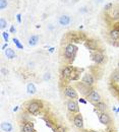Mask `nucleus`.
I'll return each instance as SVG.
<instances>
[{
	"label": "nucleus",
	"instance_id": "obj_4",
	"mask_svg": "<svg viewBox=\"0 0 119 132\" xmlns=\"http://www.w3.org/2000/svg\"><path fill=\"white\" fill-rule=\"evenodd\" d=\"M98 118H99L100 123L103 125L109 126L111 124V117L106 112H98Z\"/></svg>",
	"mask_w": 119,
	"mask_h": 132
},
{
	"label": "nucleus",
	"instance_id": "obj_35",
	"mask_svg": "<svg viewBox=\"0 0 119 132\" xmlns=\"http://www.w3.org/2000/svg\"><path fill=\"white\" fill-rule=\"evenodd\" d=\"M9 32H10V33H16V27H14V25H11V26H10Z\"/></svg>",
	"mask_w": 119,
	"mask_h": 132
},
{
	"label": "nucleus",
	"instance_id": "obj_1",
	"mask_svg": "<svg viewBox=\"0 0 119 132\" xmlns=\"http://www.w3.org/2000/svg\"><path fill=\"white\" fill-rule=\"evenodd\" d=\"M78 46L74 45L73 43H69L66 45L64 49V59L68 64H71L74 61L78 54Z\"/></svg>",
	"mask_w": 119,
	"mask_h": 132
},
{
	"label": "nucleus",
	"instance_id": "obj_5",
	"mask_svg": "<svg viewBox=\"0 0 119 132\" xmlns=\"http://www.w3.org/2000/svg\"><path fill=\"white\" fill-rule=\"evenodd\" d=\"M66 107H67V110L72 113V114H76V113H80V107H78V103L74 100H69L67 101L66 103Z\"/></svg>",
	"mask_w": 119,
	"mask_h": 132
},
{
	"label": "nucleus",
	"instance_id": "obj_38",
	"mask_svg": "<svg viewBox=\"0 0 119 132\" xmlns=\"http://www.w3.org/2000/svg\"><path fill=\"white\" fill-rule=\"evenodd\" d=\"M80 11H82V12H86L88 10H86V7H82V8L80 9Z\"/></svg>",
	"mask_w": 119,
	"mask_h": 132
},
{
	"label": "nucleus",
	"instance_id": "obj_7",
	"mask_svg": "<svg viewBox=\"0 0 119 132\" xmlns=\"http://www.w3.org/2000/svg\"><path fill=\"white\" fill-rule=\"evenodd\" d=\"M64 95H65V97H67L70 100H74V99H78V92H76V90L74 89L73 86H66V87H64Z\"/></svg>",
	"mask_w": 119,
	"mask_h": 132
},
{
	"label": "nucleus",
	"instance_id": "obj_29",
	"mask_svg": "<svg viewBox=\"0 0 119 132\" xmlns=\"http://www.w3.org/2000/svg\"><path fill=\"white\" fill-rule=\"evenodd\" d=\"M113 8V4L112 3H107L105 4V6H104V9H105V11L108 13L109 11H111V9Z\"/></svg>",
	"mask_w": 119,
	"mask_h": 132
},
{
	"label": "nucleus",
	"instance_id": "obj_22",
	"mask_svg": "<svg viewBox=\"0 0 119 132\" xmlns=\"http://www.w3.org/2000/svg\"><path fill=\"white\" fill-rule=\"evenodd\" d=\"M38 42H39V36L32 35L31 37H30V39H28V45L30 46H35V45L38 44Z\"/></svg>",
	"mask_w": 119,
	"mask_h": 132
},
{
	"label": "nucleus",
	"instance_id": "obj_26",
	"mask_svg": "<svg viewBox=\"0 0 119 132\" xmlns=\"http://www.w3.org/2000/svg\"><path fill=\"white\" fill-rule=\"evenodd\" d=\"M8 5V0H0V9L3 10Z\"/></svg>",
	"mask_w": 119,
	"mask_h": 132
},
{
	"label": "nucleus",
	"instance_id": "obj_3",
	"mask_svg": "<svg viewBox=\"0 0 119 132\" xmlns=\"http://www.w3.org/2000/svg\"><path fill=\"white\" fill-rule=\"evenodd\" d=\"M76 87L78 91V92H80L82 96H86V97H88V94H90V93L93 91L92 86L86 85V83H84L82 81L76 82Z\"/></svg>",
	"mask_w": 119,
	"mask_h": 132
},
{
	"label": "nucleus",
	"instance_id": "obj_41",
	"mask_svg": "<svg viewBox=\"0 0 119 132\" xmlns=\"http://www.w3.org/2000/svg\"><path fill=\"white\" fill-rule=\"evenodd\" d=\"M118 113H119V108H118V109H117V111H116V114H118Z\"/></svg>",
	"mask_w": 119,
	"mask_h": 132
},
{
	"label": "nucleus",
	"instance_id": "obj_31",
	"mask_svg": "<svg viewBox=\"0 0 119 132\" xmlns=\"http://www.w3.org/2000/svg\"><path fill=\"white\" fill-rule=\"evenodd\" d=\"M44 80H45V81H47V80H49L50 78H51V74H50V72H46L45 73V74H44Z\"/></svg>",
	"mask_w": 119,
	"mask_h": 132
},
{
	"label": "nucleus",
	"instance_id": "obj_9",
	"mask_svg": "<svg viewBox=\"0 0 119 132\" xmlns=\"http://www.w3.org/2000/svg\"><path fill=\"white\" fill-rule=\"evenodd\" d=\"M73 124L76 128L82 129L84 128V118L80 113H76L73 117Z\"/></svg>",
	"mask_w": 119,
	"mask_h": 132
},
{
	"label": "nucleus",
	"instance_id": "obj_18",
	"mask_svg": "<svg viewBox=\"0 0 119 132\" xmlns=\"http://www.w3.org/2000/svg\"><path fill=\"white\" fill-rule=\"evenodd\" d=\"M80 70L78 68H76V67H74L72 73H71L70 76H69L67 79H68L69 81H76V80H78V79L80 78Z\"/></svg>",
	"mask_w": 119,
	"mask_h": 132
},
{
	"label": "nucleus",
	"instance_id": "obj_28",
	"mask_svg": "<svg viewBox=\"0 0 119 132\" xmlns=\"http://www.w3.org/2000/svg\"><path fill=\"white\" fill-rule=\"evenodd\" d=\"M53 132H66V131H65V128H64L63 126L58 125V126H56V127L53 129Z\"/></svg>",
	"mask_w": 119,
	"mask_h": 132
},
{
	"label": "nucleus",
	"instance_id": "obj_17",
	"mask_svg": "<svg viewBox=\"0 0 119 132\" xmlns=\"http://www.w3.org/2000/svg\"><path fill=\"white\" fill-rule=\"evenodd\" d=\"M70 22H71V17H70L69 15L63 14V15H61L60 17H59V23H60V25L66 26V25H68Z\"/></svg>",
	"mask_w": 119,
	"mask_h": 132
},
{
	"label": "nucleus",
	"instance_id": "obj_43",
	"mask_svg": "<svg viewBox=\"0 0 119 132\" xmlns=\"http://www.w3.org/2000/svg\"><path fill=\"white\" fill-rule=\"evenodd\" d=\"M118 67H119V63H118Z\"/></svg>",
	"mask_w": 119,
	"mask_h": 132
},
{
	"label": "nucleus",
	"instance_id": "obj_14",
	"mask_svg": "<svg viewBox=\"0 0 119 132\" xmlns=\"http://www.w3.org/2000/svg\"><path fill=\"white\" fill-rule=\"evenodd\" d=\"M109 36L111 38L112 41L116 42V41H119V24H115V26L112 28L109 33Z\"/></svg>",
	"mask_w": 119,
	"mask_h": 132
},
{
	"label": "nucleus",
	"instance_id": "obj_39",
	"mask_svg": "<svg viewBox=\"0 0 119 132\" xmlns=\"http://www.w3.org/2000/svg\"><path fill=\"white\" fill-rule=\"evenodd\" d=\"M18 110V107H16V108H13V111H14V112H16Z\"/></svg>",
	"mask_w": 119,
	"mask_h": 132
},
{
	"label": "nucleus",
	"instance_id": "obj_20",
	"mask_svg": "<svg viewBox=\"0 0 119 132\" xmlns=\"http://www.w3.org/2000/svg\"><path fill=\"white\" fill-rule=\"evenodd\" d=\"M1 129H2L3 132H11L12 129H13V127H12L11 123H9V122H2Z\"/></svg>",
	"mask_w": 119,
	"mask_h": 132
},
{
	"label": "nucleus",
	"instance_id": "obj_11",
	"mask_svg": "<svg viewBox=\"0 0 119 132\" xmlns=\"http://www.w3.org/2000/svg\"><path fill=\"white\" fill-rule=\"evenodd\" d=\"M82 81L84 83H86V85H88V86H93L95 84V78H94V76L91 74V73H88V72H86V73H84V76L82 78Z\"/></svg>",
	"mask_w": 119,
	"mask_h": 132
},
{
	"label": "nucleus",
	"instance_id": "obj_33",
	"mask_svg": "<svg viewBox=\"0 0 119 132\" xmlns=\"http://www.w3.org/2000/svg\"><path fill=\"white\" fill-rule=\"evenodd\" d=\"M16 19H18V22H22V14L20 13H18L16 14Z\"/></svg>",
	"mask_w": 119,
	"mask_h": 132
},
{
	"label": "nucleus",
	"instance_id": "obj_40",
	"mask_svg": "<svg viewBox=\"0 0 119 132\" xmlns=\"http://www.w3.org/2000/svg\"><path fill=\"white\" fill-rule=\"evenodd\" d=\"M113 111L116 113V111H117V108H115V107H113Z\"/></svg>",
	"mask_w": 119,
	"mask_h": 132
},
{
	"label": "nucleus",
	"instance_id": "obj_13",
	"mask_svg": "<svg viewBox=\"0 0 119 132\" xmlns=\"http://www.w3.org/2000/svg\"><path fill=\"white\" fill-rule=\"evenodd\" d=\"M22 126V132H36L35 131V125L31 121H26L24 122Z\"/></svg>",
	"mask_w": 119,
	"mask_h": 132
},
{
	"label": "nucleus",
	"instance_id": "obj_32",
	"mask_svg": "<svg viewBox=\"0 0 119 132\" xmlns=\"http://www.w3.org/2000/svg\"><path fill=\"white\" fill-rule=\"evenodd\" d=\"M1 73H2L3 75H7V74H8V70H7L6 68H2V69H1Z\"/></svg>",
	"mask_w": 119,
	"mask_h": 132
},
{
	"label": "nucleus",
	"instance_id": "obj_23",
	"mask_svg": "<svg viewBox=\"0 0 119 132\" xmlns=\"http://www.w3.org/2000/svg\"><path fill=\"white\" fill-rule=\"evenodd\" d=\"M44 120H45V122H46V125H47L49 128H51L52 130L56 127V126H55V125H56V123H54L53 121H51V120H49V119H46V118L44 119Z\"/></svg>",
	"mask_w": 119,
	"mask_h": 132
},
{
	"label": "nucleus",
	"instance_id": "obj_27",
	"mask_svg": "<svg viewBox=\"0 0 119 132\" xmlns=\"http://www.w3.org/2000/svg\"><path fill=\"white\" fill-rule=\"evenodd\" d=\"M6 26H7V21L3 17H1L0 18V28H1V30H4Z\"/></svg>",
	"mask_w": 119,
	"mask_h": 132
},
{
	"label": "nucleus",
	"instance_id": "obj_6",
	"mask_svg": "<svg viewBox=\"0 0 119 132\" xmlns=\"http://www.w3.org/2000/svg\"><path fill=\"white\" fill-rule=\"evenodd\" d=\"M91 57H92V60L96 63V64H102L105 60V56L104 54L99 50V51H95L91 53Z\"/></svg>",
	"mask_w": 119,
	"mask_h": 132
},
{
	"label": "nucleus",
	"instance_id": "obj_36",
	"mask_svg": "<svg viewBox=\"0 0 119 132\" xmlns=\"http://www.w3.org/2000/svg\"><path fill=\"white\" fill-rule=\"evenodd\" d=\"M7 48H8V43H5L4 45L2 46V50H6Z\"/></svg>",
	"mask_w": 119,
	"mask_h": 132
},
{
	"label": "nucleus",
	"instance_id": "obj_25",
	"mask_svg": "<svg viewBox=\"0 0 119 132\" xmlns=\"http://www.w3.org/2000/svg\"><path fill=\"white\" fill-rule=\"evenodd\" d=\"M111 79L114 82H118L119 83V72H113L111 75Z\"/></svg>",
	"mask_w": 119,
	"mask_h": 132
},
{
	"label": "nucleus",
	"instance_id": "obj_30",
	"mask_svg": "<svg viewBox=\"0 0 119 132\" xmlns=\"http://www.w3.org/2000/svg\"><path fill=\"white\" fill-rule=\"evenodd\" d=\"M2 37H3L4 41L6 43H8V41H9V34H7V32H3L2 33Z\"/></svg>",
	"mask_w": 119,
	"mask_h": 132
},
{
	"label": "nucleus",
	"instance_id": "obj_42",
	"mask_svg": "<svg viewBox=\"0 0 119 132\" xmlns=\"http://www.w3.org/2000/svg\"><path fill=\"white\" fill-rule=\"evenodd\" d=\"M91 132H97V131H91Z\"/></svg>",
	"mask_w": 119,
	"mask_h": 132
},
{
	"label": "nucleus",
	"instance_id": "obj_15",
	"mask_svg": "<svg viewBox=\"0 0 119 132\" xmlns=\"http://www.w3.org/2000/svg\"><path fill=\"white\" fill-rule=\"evenodd\" d=\"M107 15L112 19V20H119V6H116L111 9V11H109L107 13Z\"/></svg>",
	"mask_w": 119,
	"mask_h": 132
},
{
	"label": "nucleus",
	"instance_id": "obj_2",
	"mask_svg": "<svg viewBox=\"0 0 119 132\" xmlns=\"http://www.w3.org/2000/svg\"><path fill=\"white\" fill-rule=\"evenodd\" d=\"M26 108V111L28 112V114L36 116L41 113V111L44 108V105H43V102L40 100H32L28 103Z\"/></svg>",
	"mask_w": 119,
	"mask_h": 132
},
{
	"label": "nucleus",
	"instance_id": "obj_21",
	"mask_svg": "<svg viewBox=\"0 0 119 132\" xmlns=\"http://www.w3.org/2000/svg\"><path fill=\"white\" fill-rule=\"evenodd\" d=\"M26 92H28V94H30V95H35V94L37 93V89H36L35 84L32 83V82L28 83V85H26Z\"/></svg>",
	"mask_w": 119,
	"mask_h": 132
},
{
	"label": "nucleus",
	"instance_id": "obj_16",
	"mask_svg": "<svg viewBox=\"0 0 119 132\" xmlns=\"http://www.w3.org/2000/svg\"><path fill=\"white\" fill-rule=\"evenodd\" d=\"M94 107H95V110L97 112H106L107 110V105L106 103H104L102 101L96 103V104H94Z\"/></svg>",
	"mask_w": 119,
	"mask_h": 132
},
{
	"label": "nucleus",
	"instance_id": "obj_10",
	"mask_svg": "<svg viewBox=\"0 0 119 132\" xmlns=\"http://www.w3.org/2000/svg\"><path fill=\"white\" fill-rule=\"evenodd\" d=\"M86 99L90 101L91 103H93V104H96V103H98V102L101 101V96H100V94L96 90H93L90 94H88V96L86 97Z\"/></svg>",
	"mask_w": 119,
	"mask_h": 132
},
{
	"label": "nucleus",
	"instance_id": "obj_19",
	"mask_svg": "<svg viewBox=\"0 0 119 132\" xmlns=\"http://www.w3.org/2000/svg\"><path fill=\"white\" fill-rule=\"evenodd\" d=\"M4 52H5V56L8 58V59H14V58L16 57V52H14V50L11 48H7L6 50H4Z\"/></svg>",
	"mask_w": 119,
	"mask_h": 132
},
{
	"label": "nucleus",
	"instance_id": "obj_37",
	"mask_svg": "<svg viewBox=\"0 0 119 132\" xmlns=\"http://www.w3.org/2000/svg\"><path fill=\"white\" fill-rule=\"evenodd\" d=\"M54 50H55V48H54V47H51V48H49V49H48V51H49L50 53H53V52H54Z\"/></svg>",
	"mask_w": 119,
	"mask_h": 132
},
{
	"label": "nucleus",
	"instance_id": "obj_8",
	"mask_svg": "<svg viewBox=\"0 0 119 132\" xmlns=\"http://www.w3.org/2000/svg\"><path fill=\"white\" fill-rule=\"evenodd\" d=\"M84 46L88 50H90L92 52H95V51H99L98 47H99V44L96 40H93V39H88L86 40L84 42Z\"/></svg>",
	"mask_w": 119,
	"mask_h": 132
},
{
	"label": "nucleus",
	"instance_id": "obj_34",
	"mask_svg": "<svg viewBox=\"0 0 119 132\" xmlns=\"http://www.w3.org/2000/svg\"><path fill=\"white\" fill-rule=\"evenodd\" d=\"M78 102H80V103H82V104H84V105H86V103H88V102H86V101L84 99H82V98H80V99H78Z\"/></svg>",
	"mask_w": 119,
	"mask_h": 132
},
{
	"label": "nucleus",
	"instance_id": "obj_12",
	"mask_svg": "<svg viewBox=\"0 0 119 132\" xmlns=\"http://www.w3.org/2000/svg\"><path fill=\"white\" fill-rule=\"evenodd\" d=\"M73 69H74V67L71 66L70 64L64 66V67L62 68V70H61V73H60V74H61V77L64 78V79H67V78L70 76V74L72 73Z\"/></svg>",
	"mask_w": 119,
	"mask_h": 132
},
{
	"label": "nucleus",
	"instance_id": "obj_24",
	"mask_svg": "<svg viewBox=\"0 0 119 132\" xmlns=\"http://www.w3.org/2000/svg\"><path fill=\"white\" fill-rule=\"evenodd\" d=\"M12 41H13V43H14V45H16V48L18 49H24V46L22 45V44H20V40L18 39H16V38H13L12 39Z\"/></svg>",
	"mask_w": 119,
	"mask_h": 132
}]
</instances>
